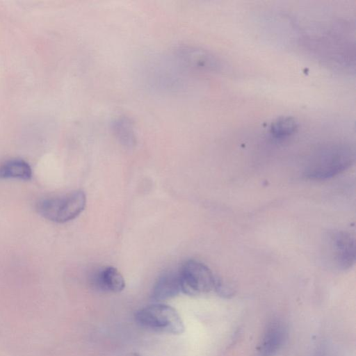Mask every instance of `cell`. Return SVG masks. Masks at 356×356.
<instances>
[{"mask_svg": "<svg viewBox=\"0 0 356 356\" xmlns=\"http://www.w3.org/2000/svg\"><path fill=\"white\" fill-rule=\"evenodd\" d=\"M355 161V152L344 143L325 146L313 154L305 170L312 179H325L341 173Z\"/></svg>", "mask_w": 356, "mask_h": 356, "instance_id": "cell-1", "label": "cell"}, {"mask_svg": "<svg viewBox=\"0 0 356 356\" xmlns=\"http://www.w3.org/2000/svg\"><path fill=\"white\" fill-rule=\"evenodd\" d=\"M135 319L140 326L157 332L180 334L185 330L176 309L164 304H153L139 309Z\"/></svg>", "mask_w": 356, "mask_h": 356, "instance_id": "cell-3", "label": "cell"}, {"mask_svg": "<svg viewBox=\"0 0 356 356\" xmlns=\"http://www.w3.org/2000/svg\"><path fill=\"white\" fill-rule=\"evenodd\" d=\"M111 129L119 142L127 147H132L136 143V135L134 124L129 118L120 116L113 120Z\"/></svg>", "mask_w": 356, "mask_h": 356, "instance_id": "cell-10", "label": "cell"}, {"mask_svg": "<svg viewBox=\"0 0 356 356\" xmlns=\"http://www.w3.org/2000/svg\"><path fill=\"white\" fill-rule=\"evenodd\" d=\"M287 337V329L280 320H273L267 325L261 338L259 356H275L282 348Z\"/></svg>", "mask_w": 356, "mask_h": 356, "instance_id": "cell-7", "label": "cell"}, {"mask_svg": "<svg viewBox=\"0 0 356 356\" xmlns=\"http://www.w3.org/2000/svg\"><path fill=\"white\" fill-rule=\"evenodd\" d=\"M181 291L178 272H165L156 280L153 287L152 298L157 301L165 300L176 296Z\"/></svg>", "mask_w": 356, "mask_h": 356, "instance_id": "cell-8", "label": "cell"}, {"mask_svg": "<svg viewBox=\"0 0 356 356\" xmlns=\"http://www.w3.org/2000/svg\"><path fill=\"white\" fill-rule=\"evenodd\" d=\"M329 252L337 268L348 270L355 261V241L351 234L336 231L328 236Z\"/></svg>", "mask_w": 356, "mask_h": 356, "instance_id": "cell-6", "label": "cell"}, {"mask_svg": "<svg viewBox=\"0 0 356 356\" xmlns=\"http://www.w3.org/2000/svg\"><path fill=\"white\" fill-rule=\"evenodd\" d=\"M95 278L99 286L106 291L120 292L125 287L123 276L113 266H107L100 270Z\"/></svg>", "mask_w": 356, "mask_h": 356, "instance_id": "cell-11", "label": "cell"}, {"mask_svg": "<svg viewBox=\"0 0 356 356\" xmlns=\"http://www.w3.org/2000/svg\"><path fill=\"white\" fill-rule=\"evenodd\" d=\"M298 129L296 120L290 116H282L272 122L270 133L273 138L283 139L293 135Z\"/></svg>", "mask_w": 356, "mask_h": 356, "instance_id": "cell-12", "label": "cell"}, {"mask_svg": "<svg viewBox=\"0 0 356 356\" xmlns=\"http://www.w3.org/2000/svg\"><path fill=\"white\" fill-rule=\"evenodd\" d=\"M86 194L75 191L66 195L45 198L35 204L37 212L43 218L58 223H63L76 218L84 210Z\"/></svg>", "mask_w": 356, "mask_h": 356, "instance_id": "cell-2", "label": "cell"}, {"mask_svg": "<svg viewBox=\"0 0 356 356\" xmlns=\"http://www.w3.org/2000/svg\"><path fill=\"white\" fill-rule=\"evenodd\" d=\"M178 274L181 291L189 296L215 291L218 280L205 264L194 259L186 261Z\"/></svg>", "mask_w": 356, "mask_h": 356, "instance_id": "cell-4", "label": "cell"}, {"mask_svg": "<svg viewBox=\"0 0 356 356\" xmlns=\"http://www.w3.org/2000/svg\"><path fill=\"white\" fill-rule=\"evenodd\" d=\"M173 54L179 63L191 69L218 72L222 68L220 60L215 55L199 47L179 45L174 49Z\"/></svg>", "mask_w": 356, "mask_h": 356, "instance_id": "cell-5", "label": "cell"}, {"mask_svg": "<svg viewBox=\"0 0 356 356\" xmlns=\"http://www.w3.org/2000/svg\"><path fill=\"white\" fill-rule=\"evenodd\" d=\"M31 177V168L23 159H10L0 164V179H15L28 181Z\"/></svg>", "mask_w": 356, "mask_h": 356, "instance_id": "cell-9", "label": "cell"}]
</instances>
